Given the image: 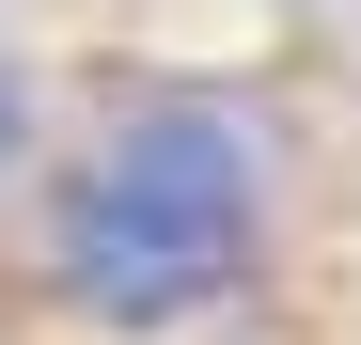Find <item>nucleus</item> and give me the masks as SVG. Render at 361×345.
<instances>
[{
    "label": "nucleus",
    "mask_w": 361,
    "mask_h": 345,
    "mask_svg": "<svg viewBox=\"0 0 361 345\" xmlns=\"http://www.w3.org/2000/svg\"><path fill=\"white\" fill-rule=\"evenodd\" d=\"M252 204H267L252 126L204 94H142V110H110V142L47 204V282L94 330H173L252 267Z\"/></svg>",
    "instance_id": "nucleus-1"
}]
</instances>
